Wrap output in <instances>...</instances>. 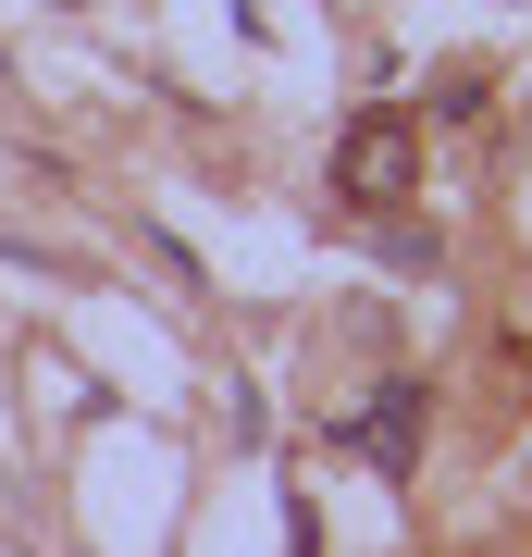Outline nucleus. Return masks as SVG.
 <instances>
[{
	"label": "nucleus",
	"mask_w": 532,
	"mask_h": 557,
	"mask_svg": "<svg viewBox=\"0 0 532 557\" xmlns=\"http://www.w3.org/2000/svg\"><path fill=\"white\" fill-rule=\"evenodd\" d=\"M409 174H421L409 112H372V124H359V137L335 149V186H347V199H372V211H396V199H409Z\"/></svg>",
	"instance_id": "nucleus-1"
},
{
	"label": "nucleus",
	"mask_w": 532,
	"mask_h": 557,
	"mask_svg": "<svg viewBox=\"0 0 532 557\" xmlns=\"http://www.w3.org/2000/svg\"><path fill=\"white\" fill-rule=\"evenodd\" d=\"M409 434H421V384H384L372 421H359V458L372 471H409Z\"/></svg>",
	"instance_id": "nucleus-2"
}]
</instances>
